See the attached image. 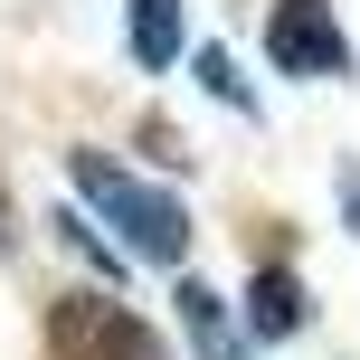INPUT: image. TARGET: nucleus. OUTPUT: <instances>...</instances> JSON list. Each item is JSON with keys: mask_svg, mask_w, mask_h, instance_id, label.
Returning <instances> with one entry per match:
<instances>
[{"mask_svg": "<svg viewBox=\"0 0 360 360\" xmlns=\"http://www.w3.org/2000/svg\"><path fill=\"white\" fill-rule=\"evenodd\" d=\"M247 323H256V342H285V332L304 323V285H294L285 266H266V275L247 285Z\"/></svg>", "mask_w": 360, "mask_h": 360, "instance_id": "39448f33", "label": "nucleus"}, {"mask_svg": "<svg viewBox=\"0 0 360 360\" xmlns=\"http://www.w3.org/2000/svg\"><path fill=\"white\" fill-rule=\"evenodd\" d=\"M266 57H275V76H351V38L332 19V0H275Z\"/></svg>", "mask_w": 360, "mask_h": 360, "instance_id": "7ed1b4c3", "label": "nucleus"}, {"mask_svg": "<svg viewBox=\"0 0 360 360\" xmlns=\"http://www.w3.org/2000/svg\"><path fill=\"white\" fill-rule=\"evenodd\" d=\"M76 190H86L114 228H124L133 256H152V266H180V256H190V209H180L171 190H152V180L114 171L105 152H76Z\"/></svg>", "mask_w": 360, "mask_h": 360, "instance_id": "f257e3e1", "label": "nucleus"}, {"mask_svg": "<svg viewBox=\"0 0 360 360\" xmlns=\"http://www.w3.org/2000/svg\"><path fill=\"white\" fill-rule=\"evenodd\" d=\"M180 323H190L199 360H237V342H228V313H218V294H209V285H180Z\"/></svg>", "mask_w": 360, "mask_h": 360, "instance_id": "423d86ee", "label": "nucleus"}, {"mask_svg": "<svg viewBox=\"0 0 360 360\" xmlns=\"http://www.w3.org/2000/svg\"><path fill=\"white\" fill-rule=\"evenodd\" d=\"M199 86H209L218 105H237V114L256 105V95H247V76H237V57H228V48H199Z\"/></svg>", "mask_w": 360, "mask_h": 360, "instance_id": "0eeeda50", "label": "nucleus"}, {"mask_svg": "<svg viewBox=\"0 0 360 360\" xmlns=\"http://www.w3.org/2000/svg\"><path fill=\"white\" fill-rule=\"evenodd\" d=\"M342 199H351V228H360V171H342Z\"/></svg>", "mask_w": 360, "mask_h": 360, "instance_id": "6e6552de", "label": "nucleus"}, {"mask_svg": "<svg viewBox=\"0 0 360 360\" xmlns=\"http://www.w3.org/2000/svg\"><path fill=\"white\" fill-rule=\"evenodd\" d=\"M48 351L57 360H162L152 323L114 294H57L48 304Z\"/></svg>", "mask_w": 360, "mask_h": 360, "instance_id": "f03ea898", "label": "nucleus"}, {"mask_svg": "<svg viewBox=\"0 0 360 360\" xmlns=\"http://www.w3.org/2000/svg\"><path fill=\"white\" fill-rule=\"evenodd\" d=\"M124 38H133V57L162 76L180 57V0H124Z\"/></svg>", "mask_w": 360, "mask_h": 360, "instance_id": "20e7f679", "label": "nucleus"}]
</instances>
